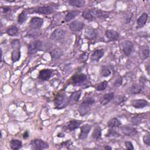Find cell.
<instances>
[{"mask_svg":"<svg viewBox=\"0 0 150 150\" xmlns=\"http://www.w3.org/2000/svg\"><path fill=\"white\" fill-rule=\"evenodd\" d=\"M94 98L92 97H88L83 100L78 107L79 114L82 116L86 115L94 104Z\"/></svg>","mask_w":150,"mask_h":150,"instance_id":"obj_1","label":"cell"},{"mask_svg":"<svg viewBox=\"0 0 150 150\" xmlns=\"http://www.w3.org/2000/svg\"><path fill=\"white\" fill-rule=\"evenodd\" d=\"M54 104L55 108L59 110L65 108L69 104L66 95L64 93L58 94L54 100Z\"/></svg>","mask_w":150,"mask_h":150,"instance_id":"obj_2","label":"cell"},{"mask_svg":"<svg viewBox=\"0 0 150 150\" xmlns=\"http://www.w3.org/2000/svg\"><path fill=\"white\" fill-rule=\"evenodd\" d=\"M30 148L34 150H42L49 148V144L41 139H35L30 142Z\"/></svg>","mask_w":150,"mask_h":150,"instance_id":"obj_3","label":"cell"},{"mask_svg":"<svg viewBox=\"0 0 150 150\" xmlns=\"http://www.w3.org/2000/svg\"><path fill=\"white\" fill-rule=\"evenodd\" d=\"M31 10L30 12L33 13H38L43 15H49L51 14L54 12L53 8L50 6H36Z\"/></svg>","mask_w":150,"mask_h":150,"instance_id":"obj_4","label":"cell"},{"mask_svg":"<svg viewBox=\"0 0 150 150\" xmlns=\"http://www.w3.org/2000/svg\"><path fill=\"white\" fill-rule=\"evenodd\" d=\"M42 45V41L40 40H35L30 42L28 46V52L29 54H34L40 50Z\"/></svg>","mask_w":150,"mask_h":150,"instance_id":"obj_5","label":"cell"},{"mask_svg":"<svg viewBox=\"0 0 150 150\" xmlns=\"http://www.w3.org/2000/svg\"><path fill=\"white\" fill-rule=\"evenodd\" d=\"M93 19H105L110 15V12L101 10L100 9L93 8L90 9Z\"/></svg>","mask_w":150,"mask_h":150,"instance_id":"obj_6","label":"cell"},{"mask_svg":"<svg viewBox=\"0 0 150 150\" xmlns=\"http://www.w3.org/2000/svg\"><path fill=\"white\" fill-rule=\"evenodd\" d=\"M121 45L122 51L125 56H129L132 53L134 49V45L131 41L128 40L124 41Z\"/></svg>","mask_w":150,"mask_h":150,"instance_id":"obj_7","label":"cell"},{"mask_svg":"<svg viewBox=\"0 0 150 150\" xmlns=\"http://www.w3.org/2000/svg\"><path fill=\"white\" fill-rule=\"evenodd\" d=\"M82 121L77 120H73L69 121L63 127V129L66 131H73L77 129L82 124Z\"/></svg>","mask_w":150,"mask_h":150,"instance_id":"obj_8","label":"cell"},{"mask_svg":"<svg viewBox=\"0 0 150 150\" xmlns=\"http://www.w3.org/2000/svg\"><path fill=\"white\" fill-rule=\"evenodd\" d=\"M43 23V19L40 17H32L29 22V26L32 29H38L40 28Z\"/></svg>","mask_w":150,"mask_h":150,"instance_id":"obj_9","label":"cell"},{"mask_svg":"<svg viewBox=\"0 0 150 150\" xmlns=\"http://www.w3.org/2000/svg\"><path fill=\"white\" fill-rule=\"evenodd\" d=\"M66 32L60 28H57L54 29L52 33L50 35V38L52 40H58L64 38Z\"/></svg>","mask_w":150,"mask_h":150,"instance_id":"obj_10","label":"cell"},{"mask_svg":"<svg viewBox=\"0 0 150 150\" xmlns=\"http://www.w3.org/2000/svg\"><path fill=\"white\" fill-rule=\"evenodd\" d=\"M53 74V70L49 69H44L40 70L38 74V79L42 81L48 80Z\"/></svg>","mask_w":150,"mask_h":150,"instance_id":"obj_11","label":"cell"},{"mask_svg":"<svg viewBox=\"0 0 150 150\" xmlns=\"http://www.w3.org/2000/svg\"><path fill=\"white\" fill-rule=\"evenodd\" d=\"M120 129L122 134L127 136L132 137L137 134V130L135 128L130 127L128 125H124L121 126L120 128Z\"/></svg>","mask_w":150,"mask_h":150,"instance_id":"obj_12","label":"cell"},{"mask_svg":"<svg viewBox=\"0 0 150 150\" xmlns=\"http://www.w3.org/2000/svg\"><path fill=\"white\" fill-rule=\"evenodd\" d=\"M131 104L132 107L137 109L143 108L149 105L148 102L144 99H135L131 101Z\"/></svg>","mask_w":150,"mask_h":150,"instance_id":"obj_13","label":"cell"},{"mask_svg":"<svg viewBox=\"0 0 150 150\" xmlns=\"http://www.w3.org/2000/svg\"><path fill=\"white\" fill-rule=\"evenodd\" d=\"M91 126L88 124H84L80 127V133L79 135L80 139H84L87 138L88 135L91 130Z\"/></svg>","mask_w":150,"mask_h":150,"instance_id":"obj_14","label":"cell"},{"mask_svg":"<svg viewBox=\"0 0 150 150\" xmlns=\"http://www.w3.org/2000/svg\"><path fill=\"white\" fill-rule=\"evenodd\" d=\"M84 26L83 22L79 21H73L69 24V28L73 32H79L83 29Z\"/></svg>","mask_w":150,"mask_h":150,"instance_id":"obj_15","label":"cell"},{"mask_svg":"<svg viewBox=\"0 0 150 150\" xmlns=\"http://www.w3.org/2000/svg\"><path fill=\"white\" fill-rule=\"evenodd\" d=\"M139 56L142 59L145 60L149 57V47L148 45H144L139 48Z\"/></svg>","mask_w":150,"mask_h":150,"instance_id":"obj_16","label":"cell"},{"mask_svg":"<svg viewBox=\"0 0 150 150\" xmlns=\"http://www.w3.org/2000/svg\"><path fill=\"white\" fill-rule=\"evenodd\" d=\"M81 91L80 90L72 93L69 98H68V103L69 104L73 105L77 103L81 97Z\"/></svg>","mask_w":150,"mask_h":150,"instance_id":"obj_17","label":"cell"},{"mask_svg":"<svg viewBox=\"0 0 150 150\" xmlns=\"http://www.w3.org/2000/svg\"><path fill=\"white\" fill-rule=\"evenodd\" d=\"M114 98V93L111 92V93H105L100 98V103L101 105H105L108 103H109L110 101H111Z\"/></svg>","mask_w":150,"mask_h":150,"instance_id":"obj_18","label":"cell"},{"mask_svg":"<svg viewBox=\"0 0 150 150\" xmlns=\"http://www.w3.org/2000/svg\"><path fill=\"white\" fill-rule=\"evenodd\" d=\"M105 35L110 40H117L118 39L120 35L118 32L112 29H108L105 32Z\"/></svg>","mask_w":150,"mask_h":150,"instance_id":"obj_19","label":"cell"},{"mask_svg":"<svg viewBox=\"0 0 150 150\" xmlns=\"http://www.w3.org/2000/svg\"><path fill=\"white\" fill-rule=\"evenodd\" d=\"M87 79V76L84 73L76 74L71 77L72 82L74 84H80L84 82Z\"/></svg>","mask_w":150,"mask_h":150,"instance_id":"obj_20","label":"cell"},{"mask_svg":"<svg viewBox=\"0 0 150 150\" xmlns=\"http://www.w3.org/2000/svg\"><path fill=\"white\" fill-rule=\"evenodd\" d=\"M127 91L128 94H139L142 91V87L139 84H134L128 88Z\"/></svg>","mask_w":150,"mask_h":150,"instance_id":"obj_21","label":"cell"},{"mask_svg":"<svg viewBox=\"0 0 150 150\" xmlns=\"http://www.w3.org/2000/svg\"><path fill=\"white\" fill-rule=\"evenodd\" d=\"M104 54V52L103 49H96L93 52L92 54L91 55V61H98Z\"/></svg>","mask_w":150,"mask_h":150,"instance_id":"obj_22","label":"cell"},{"mask_svg":"<svg viewBox=\"0 0 150 150\" xmlns=\"http://www.w3.org/2000/svg\"><path fill=\"white\" fill-rule=\"evenodd\" d=\"M148 20V13L146 12H143L137 19V26L139 28L143 27L146 23Z\"/></svg>","mask_w":150,"mask_h":150,"instance_id":"obj_23","label":"cell"},{"mask_svg":"<svg viewBox=\"0 0 150 150\" xmlns=\"http://www.w3.org/2000/svg\"><path fill=\"white\" fill-rule=\"evenodd\" d=\"M50 55L52 59L56 60L61 57L63 55V52L62 49L59 48H56L52 50L50 52Z\"/></svg>","mask_w":150,"mask_h":150,"instance_id":"obj_24","label":"cell"},{"mask_svg":"<svg viewBox=\"0 0 150 150\" xmlns=\"http://www.w3.org/2000/svg\"><path fill=\"white\" fill-rule=\"evenodd\" d=\"M85 35L89 39H94L97 36V32L96 29L88 27L85 30Z\"/></svg>","mask_w":150,"mask_h":150,"instance_id":"obj_25","label":"cell"},{"mask_svg":"<svg viewBox=\"0 0 150 150\" xmlns=\"http://www.w3.org/2000/svg\"><path fill=\"white\" fill-rule=\"evenodd\" d=\"M79 13L80 11L77 10H73L69 11L64 17V21L66 22H69L71 20L75 18L76 16H77Z\"/></svg>","mask_w":150,"mask_h":150,"instance_id":"obj_26","label":"cell"},{"mask_svg":"<svg viewBox=\"0 0 150 150\" xmlns=\"http://www.w3.org/2000/svg\"><path fill=\"white\" fill-rule=\"evenodd\" d=\"M122 125L121 122L117 118H111L107 122V126L110 128H113L114 127H119Z\"/></svg>","mask_w":150,"mask_h":150,"instance_id":"obj_27","label":"cell"},{"mask_svg":"<svg viewBox=\"0 0 150 150\" xmlns=\"http://www.w3.org/2000/svg\"><path fill=\"white\" fill-rule=\"evenodd\" d=\"M22 141L19 139H13L10 142V147L12 149H13V150L21 149L22 148Z\"/></svg>","mask_w":150,"mask_h":150,"instance_id":"obj_28","label":"cell"},{"mask_svg":"<svg viewBox=\"0 0 150 150\" xmlns=\"http://www.w3.org/2000/svg\"><path fill=\"white\" fill-rule=\"evenodd\" d=\"M21 56L20 49H13L11 53V60L13 62H16L19 60Z\"/></svg>","mask_w":150,"mask_h":150,"instance_id":"obj_29","label":"cell"},{"mask_svg":"<svg viewBox=\"0 0 150 150\" xmlns=\"http://www.w3.org/2000/svg\"><path fill=\"white\" fill-rule=\"evenodd\" d=\"M69 4L71 6L77 8H81L85 5L86 1L83 0H70L69 1Z\"/></svg>","mask_w":150,"mask_h":150,"instance_id":"obj_30","label":"cell"},{"mask_svg":"<svg viewBox=\"0 0 150 150\" xmlns=\"http://www.w3.org/2000/svg\"><path fill=\"white\" fill-rule=\"evenodd\" d=\"M28 12L27 10H24L19 13V15L18 16V22L19 24L23 23L26 20L27 16H28Z\"/></svg>","mask_w":150,"mask_h":150,"instance_id":"obj_31","label":"cell"},{"mask_svg":"<svg viewBox=\"0 0 150 150\" xmlns=\"http://www.w3.org/2000/svg\"><path fill=\"white\" fill-rule=\"evenodd\" d=\"M18 32V28L15 26V25H12L8 27L6 30V33L11 36H15Z\"/></svg>","mask_w":150,"mask_h":150,"instance_id":"obj_32","label":"cell"},{"mask_svg":"<svg viewBox=\"0 0 150 150\" xmlns=\"http://www.w3.org/2000/svg\"><path fill=\"white\" fill-rule=\"evenodd\" d=\"M110 69L105 65H103L100 69V74L103 77H107L111 74Z\"/></svg>","mask_w":150,"mask_h":150,"instance_id":"obj_33","label":"cell"},{"mask_svg":"<svg viewBox=\"0 0 150 150\" xmlns=\"http://www.w3.org/2000/svg\"><path fill=\"white\" fill-rule=\"evenodd\" d=\"M92 138L96 140H98L101 137V129L100 127H97L94 128L92 133Z\"/></svg>","mask_w":150,"mask_h":150,"instance_id":"obj_34","label":"cell"},{"mask_svg":"<svg viewBox=\"0 0 150 150\" xmlns=\"http://www.w3.org/2000/svg\"><path fill=\"white\" fill-rule=\"evenodd\" d=\"M81 16H82V17H83L84 19H85L86 20L90 21L94 20V19H93V16H92V15H91L90 9H86V10L82 12Z\"/></svg>","mask_w":150,"mask_h":150,"instance_id":"obj_35","label":"cell"},{"mask_svg":"<svg viewBox=\"0 0 150 150\" xmlns=\"http://www.w3.org/2000/svg\"><path fill=\"white\" fill-rule=\"evenodd\" d=\"M105 136L107 137H108V138H114V137H120V135L115 130H114L112 128H110V129L108 130V131L107 132V133L105 135Z\"/></svg>","mask_w":150,"mask_h":150,"instance_id":"obj_36","label":"cell"},{"mask_svg":"<svg viewBox=\"0 0 150 150\" xmlns=\"http://www.w3.org/2000/svg\"><path fill=\"white\" fill-rule=\"evenodd\" d=\"M142 120V117L140 115H136L131 118V122L133 125H139V124L141 123Z\"/></svg>","mask_w":150,"mask_h":150,"instance_id":"obj_37","label":"cell"},{"mask_svg":"<svg viewBox=\"0 0 150 150\" xmlns=\"http://www.w3.org/2000/svg\"><path fill=\"white\" fill-rule=\"evenodd\" d=\"M107 86H108V82L107 81H103L97 85V86L96 87V90L99 91H103V90H105V88L107 87Z\"/></svg>","mask_w":150,"mask_h":150,"instance_id":"obj_38","label":"cell"},{"mask_svg":"<svg viewBox=\"0 0 150 150\" xmlns=\"http://www.w3.org/2000/svg\"><path fill=\"white\" fill-rule=\"evenodd\" d=\"M113 99H114V103L118 105L124 103L125 101L126 98L123 96H118L116 98H114Z\"/></svg>","mask_w":150,"mask_h":150,"instance_id":"obj_39","label":"cell"},{"mask_svg":"<svg viewBox=\"0 0 150 150\" xmlns=\"http://www.w3.org/2000/svg\"><path fill=\"white\" fill-rule=\"evenodd\" d=\"M72 145V142L70 140H67L64 142H62L59 145V149L60 148H66L69 149V146Z\"/></svg>","mask_w":150,"mask_h":150,"instance_id":"obj_40","label":"cell"},{"mask_svg":"<svg viewBox=\"0 0 150 150\" xmlns=\"http://www.w3.org/2000/svg\"><path fill=\"white\" fill-rule=\"evenodd\" d=\"M11 46L13 49H20V46H21L20 41L16 39L12 40L11 42Z\"/></svg>","mask_w":150,"mask_h":150,"instance_id":"obj_41","label":"cell"},{"mask_svg":"<svg viewBox=\"0 0 150 150\" xmlns=\"http://www.w3.org/2000/svg\"><path fill=\"white\" fill-rule=\"evenodd\" d=\"M142 140H143L144 143L146 145L149 146H150V134H149V133L146 134L143 137Z\"/></svg>","mask_w":150,"mask_h":150,"instance_id":"obj_42","label":"cell"},{"mask_svg":"<svg viewBox=\"0 0 150 150\" xmlns=\"http://www.w3.org/2000/svg\"><path fill=\"white\" fill-rule=\"evenodd\" d=\"M122 78L121 77H119L115 80V81L113 84V86L115 87H119L122 85Z\"/></svg>","mask_w":150,"mask_h":150,"instance_id":"obj_43","label":"cell"},{"mask_svg":"<svg viewBox=\"0 0 150 150\" xmlns=\"http://www.w3.org/2000/svg\"><path fill=\"white\" fill-rule=\"evenodd\" d=\"M125 148L127 149L132 150V149H134L133 144L131 141H125Z\"/></svg>","mask_w":150,"mask_h":150,"instance_id":"obj_44","label":"cell"},{"mask_svg":"<svg viewBox=\"0 0 150 150\" xmlns=\"http://www.w3.org/2000/svg\"><path fill=\"white\" fill-rule=\"evenodd\" d=\"M1 9L4 13H8L11 11V8L9 6H1Z\"/></svg>","mask_w":150,"mask_h":150,"instance_id":"obj_45","label":"cell"},{"mask_svg":"<svg viewBox=\"0 0 150 150\" xmlns=\"http://www.w3.org/2000/svg\"><path fill=\"white\" fill-rule=\"evenodd\" d=\"M23 138H24V139H27L28 137H29V131H26L23 134Z\"/></svg>","mask_w":150,"mask_h":150,"instance_id":"obj_46","label":"cell"},{"mask_svg":"<svg viewBox=\"0 0 150 150\" xmlns=\"http://www.w3.org/2000/svg\"><path fill=\"white\" fill-rule=\"evenodd\" d=\"M57 136L58 137H59V138H63V137H64V134L62 132H59V133L57 134Z\"/></svg>","mask_w":150,"mask_h":150,"instance_id":"obj_47","label":"cell"},{"mask_svg":"<svg viewBox=\"0 0 150 150\" xmlns=\"http://www.w3.org/2000/svg\"><path fill=\"white\" fill-rule=\"evenodd\" d=\"M146 69L148 73V74H149V63H148L146 65Z\"/></svg>","mask_w":150,"mask_h":150,"instance_id":"obj_48","label":"cell"},{"mask_svg":"<svg viewBox=\"0 0 150 150\" xmlns=\"http://www.w3.org/2000/svg\"><path fill=\"white\" fill-rule=\"evenodd\" d=\"M104 149H107V150H111L112 149V148L108 145H106L105 147H104Z\"/></svg>","mask_w":150,"mask_h":150,"instance_id":"obj_49","label":"cell"}]
</instances>
